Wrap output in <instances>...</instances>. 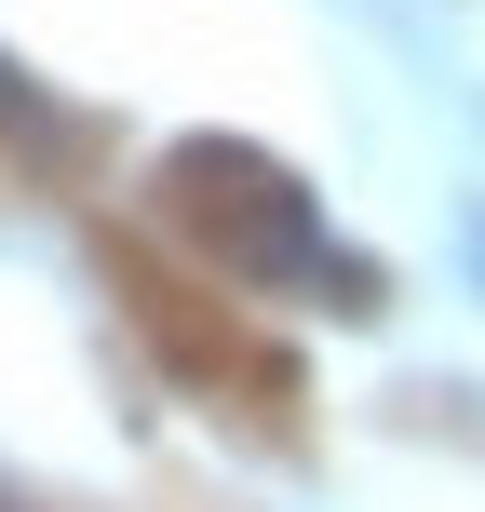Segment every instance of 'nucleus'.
Segmentation results:
<instances>
[{"label": "nucleus", "mask_w": 485, "mask_h": 512, "mask_svg": "<svg viewBox=\"0 0 485 512\" xmlns=\"http://www.w3.org/2000/svg\"><path fill=\"white\" fill-rule=\"evenodd\" d=\"M176 176H189V216L216 230V256L256 283H297L310 310H378V270H364L351 243L310 216V189L283 176L270 149H230V135H189L176 149Z\"/></svg>", "instance_id": "obj_1"}]
</instances>
